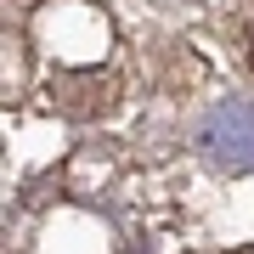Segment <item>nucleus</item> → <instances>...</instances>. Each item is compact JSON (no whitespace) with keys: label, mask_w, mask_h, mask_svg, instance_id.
<instances>
[{"label":"nucleus","mask_w":254,"mask_h":254,"mask_svg":"<svg viewBox=\"0 0 254 254\" xmlns=\"http://www.w3.org/2000/svg\"><path fill=\"white\" fill-rule=\"evenodd\" d=\"M249 63H254V28H249Z\"/></svg>","instance_id":"nucleus-1"}]
</instances>
